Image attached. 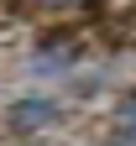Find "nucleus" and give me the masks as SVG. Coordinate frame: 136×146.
<instances>
[{
    "label": "nucleus",
    "mask_w": 136,
    "mask_h": 146,
    "mask_svg": "<svg viewBox=\"0 0 136 146\" xmlns=\"http://www.w3.org/2000/svg\"><path fill=\"white\" fill-rule=\"evenodd\" d=\"M63 120V110H58L47 94H26V99H16L11 104V115H5V125L16 136H26V131H42V125H58Z\"/></svg>",
    "instance_id": "1"
},
{
    "label": "nucleus",
    "mask_w": 136,
    "mask_h": 146,
    "mask_svg": "<svg viewBox=\"0 0 136 146\" xmlns=\"http://www.w3.org/2000/svg\"><path fill=\"white\" fill-rule=\"evenodd\" d=\"M11 5L26 11V16H47V21H73L84 11H100L105 0H11Z\"/></svg>",
    "instance_id": "2"
}]
</instances>
